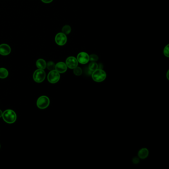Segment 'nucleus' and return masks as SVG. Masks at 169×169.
I'll use <instances>...</instances> for the list:
<instances>
[{"instance_id":"nucleus-15","label":"nucleus","mask_w":169,"mask_h":169,"mask_svg":"<svg viewBox=\"0 0 169 169\" xmlns=\"http://www.w3.org/2000/svg\"><path fill=\"white\" fill-rule=\"evenodd\" d=\"M71 28L69 25H65L63 26V28H62V32L66 35L69 34V33L71 32Z\"/></svg>"},{"instance_id":"nucleus-11","label":"nucleus","mask_w":169,"mask_h":169,"mask_svg":"<svg viewBox=\"0 0 169 169\" xmlns=\"http://www.w3.org/2000/svg\"><path fill=\"white\" fill-rule=\"evenodd\" d=\"M149 152L148 149L146 148H142L138 152V157L141 159H145L149 155Z\"/></svg>"},{"instance_id":"nucleus-7","label":"nucleus","mask_w":169,"mask_h":169,"mask_svg":"<svg viewBox=\"0 0 169 169\" xmlns=\"http://www.w3.org/2000/svg\"><path fill=\"white\" fill-rule=\"evenodd\" d=\"M76 59L78 63L86 65L89 62V55L85 52H81L78 53Z\"/></svg>"},{"instance_id":"nucleus-25","label":"nucleus","mask_w":169,"mask_h":169,"mask_svg":"<svg viewBox=\"0 0 169 169\" xmlns=\"http://www.w3.org/2000/svg\"><path fill=\"white\" fill-rule=\"evenodd\" d=\"M0 148H1V145H0Z\"/></svg>"},{"instance_id":"nucleus-8","label":"nucleus","mask_w":169,"mask_h":169,"mask_svg":"<svg viewBox=\"0 0 169 169\" xmlns=\"http://www.w3.org/2000/svg\"><path fill=\"white\" fill-rule=\"evenodd\" d=\"M65 64L68 68L70 69H74L78 66V62L77 59L75 57L70 56L68 57L65 61Z\"/></svg>"},{"instance_id":"nucleus-12","label":"nucleus","mask_w":169,"mask_h":169,"mask_svg":"<svg viewBox=\"0 0 169 169\" xmlns=\"http://www.w3.org/2000/svg\"><path fill=\"white\" fill-rule=\"evenodd\" d=\"M46 64L47 63L45 61L42 59H38L36 63L37 67H38V69H43V70L45 69L46 67Z\"/></svg>"},{"instance_id":"nucleus-13","label":"nucleus","mask_w":169,"mask_h":169,"mask_svg":"<svg viewBox=\"0 0 169 169\" xmlns=\"http://www.w3.org/2000/svg\"><path fill=\"white\" fill-rule=\"evenodd\" d=\"M9 75V72L7 69L2 67L0 68V78L4 79V78H7Z\"/></svg>"},{"instance_id":"nucleus-2","label":"nucleus","mask_w":169,"mask_h":169,"mask_svg":"<svg viewBox=\"0 0 169 169\" xmlns=\"http://www.w3.org/2000/svg\"><path fill=\"white\" fill-rule=\"evenodd\" d=\"M3 119L7 124H13L16 121L17 116L14 111L12 110H6L3 113Z\"/></svg>"},{"instance_id":"nucleus-22","label":"nucleus","mask_w":169,"mask_h":169,"mask_svg":"<svg viewBox=\"0 0 169 169\" xmlns=\"http://www.w3.org/2000/svg\"><path fill=\"white\" fill-rule=\"evenodd\" d=\"M103 65L102 64H98V69H103Z\"/></svg>"},{"instance_id":"nucleus-24","label":"nucleus","mask_w":169,"mask_h":169,"mask_svg":"<svg viewBox=\"0 0 169 169\" xmlns=\"http://www.w3.org/2000/svg\"><path fill=\"white\" fill-rule=\"evenodd\" d=\"M2 116H3V112H2V111L0 110V118L2 117Z\"/></svg>"},{"instance_id":"nucleus-14","label":"nucleus","mask_w":169,"mask_h":169,"mask_svg":"<svg viewBox=\"0 0 169 169\" xmlns=\"http://www.w3.org/2000/svg\"><path fill=\"white\" fill-rule=\"evenodd\" d=\"M98 69V64L96 62H91V63L89 64L88 67V69L92 73Z\"/></svg>"},{"instance_id":"nucleus-4","label":"nucleus","mask_w":169,"mask_h":169,"mask_svg":"<svg viewBox=\"0 0 169 169\" xmlns=\"http://www.w3.org/2000/svg\"><path fill=\"white\" fill-rule=\"evenodd\" d=\"M50 102V99L47 96H42L37 101V106L39 109H46L49 106Z\"/></svg>"},{"instance_id":"nucleus-19","label":"nucleus","mask_w":169,"mask_h":169,"mask_svg":"<svg viewBox=\"0 0 169 169\" xmlns=\"http://www.w3.org/2000/svg\"><path fill=\"white\" fill-rule=\"evenodd\" d=\"M169 44H167V45L166 46L164 49L163 50V54L165 56L169 58Z\"/></svg>"},{"instance_id":"nucleus-20","label":"nucleus","mask_w":169,"mask_h":169,"mask_svg":"<svg viewBox=\"0 0 169 169\" xmlns=\"http://www.w3.org/2000/svg\"><path fill=\"white\" fill-rule=\"evenodd\" d=\"M132 162L135 165L138 164L140 162V158H139L138 157H135L133 158Z\"/></svg>"},{"instance_id":"nucleus-18","label":"nucleus","mask_w":169,"mask_h":169,"mask_svg":"<svg viewBox=\"0 0 169 169\" xmlns=\"http://www.w3.org/2000/svg\"><path fill=\"white\" fill-rule=\"evenodd\" d=\"M99 59V57L96 54H91L89 56V61L96 62Z\"/></svg>"},{"instance_id":"nucleus-10","label":"nucleus","mask_w":169,"mask_h":169,"mask_svg":"<svg viewBox=\"0 0 169 169\" xmlns=\"http://www.w3.org/2000/svg\"><path fill=\"white\" fill-rule=\"evenodd\" d=\"M67 67L65 63L60 62L55 65V70H56L60 73H63L67 71Z\"/></svg>"},{"instance_id":"nucleus-23","label":"nucleus","mask_w":169,"mask_h":169,"mask_svg":"<svg viewBox=\"0 0 169 169\" xmlns=\"http://www.w3.org/2000/svg\"><path fill=\"white\" fill-rule=\"evenodd\" d=\"M169 70H168V71L167 73V78L168 80H169Z\"/></svg>"},{"instance_id":"nucleus-16","label":"nucleus","mask_w":169,"mask_h":169,"mask_svg":"<svg viewBox=\"0 0 169 169\" xmlns=\"http://www.w3.org/2000/svg\"><path fill=\"white\" fill-rule=\"evenodd\" d=\"M73 69V73L76 76H80L82 74V69L81 68L79 67H76Z\"/></svg>"},{"instance_id":"nucleus-5","label":"nucleus","mask_w":169,"mask_h":169,"mask_svg":"<svg viewBox=\"0 0 169 169\" xmlns=\"http://www.w3.org/2000/svg\"><path fill=\"white\" fill-rule=\"evenodd\" d=\"M47 79L51 83H56L60 79V74L56 70L50 71L48 75Z\"/></svg>"},{"instance_id":"nucleus-6","label":"nucleus","mask_w":169,"mask_h":169,"mask_svg":"<svg viewBox=\"0 0 169 169\" xmlns=\"http://www.w3.org/2000/svg\"><path fill=\"white\" fill-rule=\"evenodd\" d=\"M55 42L59 46H64L67 42V35L63 32L58 33L55 36Z\"/></svg>"},{"instance_id":"nucleus-9","label":"nucleus","mask_w":169,"mask_h":169,"mask_svg":"<svg viewBox=\"0 0 169 169\" xmlns=\"http://www.w3.org/2000/svg\"><path fill=\"white\" fill-rule=\"evenodd\" d=\"M11 48L7 44H2L0 45V55L2 56H7L11 53Z\"/></svg>"},{"instance_id":"nucleus-3","label":"nucleus","mask_w":169,"mask_h":169,"mask_svg":"<svg viewBox=\"0 0 169 169\" xmlns=\"http://www.w3.org/2000/svg\"><path fill=\"white\" fill-rule=\"evenodd\" d=\"M33 79L37 83H41L45 80L46 73L43 69H38L33 73Z\"/></svg>"},{"instance_id":"nucleus-17","label":"nucleus","mask_w":169,"mask_h":169,"mask_svg":"<svg viewBox=\"0 0 169 169\" xmlns=\"http://www.w3.org/2000/svg\"><path fill=\"white\" fill-rule=\"evenodd\" d=\"M55 65L56 64H55L54 62L52 61H49L46 64V67L50 71H52L55 69Z\"/></svg>"},{"instance_id":"nucleus-1","label":"nucleus","mask_w":169,"mask_h":169,"mask_svg":"<svg viewBox=\"0 0 169 169\" xmlns=\"http://www.w3.org/2000/svg\"><path fill=\"white\" fill-rule=\"evenodd\" d=\"M91 77L96 82H102L107 77V73L103 69H97L91 73Z\"/></svg>"},{"instance_id":"nucleus-21","label":"nucleus","mask_w":169,"mask_h":169,"mask_svg":"<svg viewBox=\"0 0 169 169\" xmlns=\"http://www.w3.org/2000/svg\"><path fill=\"white\" fill-rule=\"evenodd\" d=\"M42 2L44 3H46V4H48V3H50L51 2L53 1V0H41Z\"/></svg>"}]
</instances>
